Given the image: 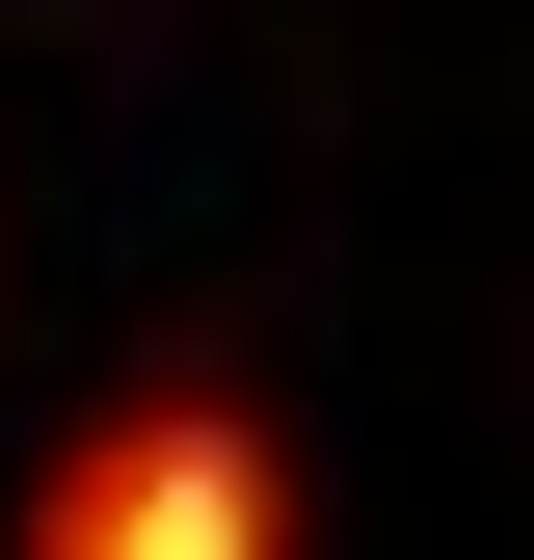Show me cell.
Returning <instances> with one entry per match:
<instances>
[{"label": "cell", "instance_id": "obj_1", "mask_svg": "<svg viewBox=\"0 0 534 560\" xmlns=\"http://www.w3.org/2000/svg\"><path fill=\"white\" fill-rule=\"evenodd\" d=\"M0 560H294V454H267L241 374H134V400L54 428V480H27Z\"/></svg>", "mask_w": 534, "mask_h": 560}]
</instances>
